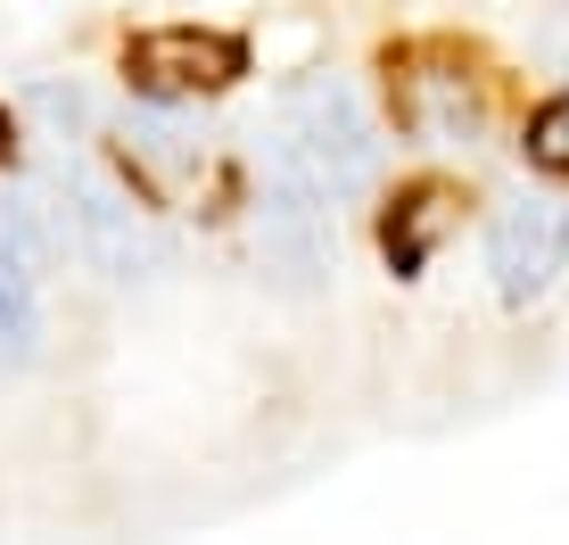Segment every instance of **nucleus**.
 Instances as JSON below:
<instances>
[{
    "instance_id": "obj_1",
    "label": "nucleus",
    "mask_w": 569,
    "mask_h": 545,
    "mask_svg": "<svg viewBox=\"0 0 569 545\" xmlns=\"http://www.w3.org/2000/svg\"><path fill=\"white\" fill-rule=\"evenodd\" d=\"M281 149L322 182V199H363L380 182V125L339 75H298L281 91Z\"/></svg>"
},
{
    "instance_id": "obj_2",
    "label": "nucleus",
    "mask_w": 569,
    "mask_h": 545,
    "mask_svg": "<svg viewBox=\"0 0 569 545\" xmlns=\"http://www.w3.org/2000/svg\"><path fill=\"white\" fill-rule=\"evenodd\" d=\"M248 224H257V265H264L272 289L313 298V289L330 281V199L289 149L264 158V190H257V207H248Z\"/></svg>"
},
{
    "instance_id": "obj_3",
    "label": "nucleus",
    "mask_w": 569,
    "mask_h": 545,
    "mask_svg": "<svg viewBox=\"0 0 569 545\" xmlns=\"http://www.w3.org/2000/svg\"><path fill=\"white\" fill-rule=\"evenodd\" d=\"M388 100H397V125L421 149H479L487 141V83L446 42L388 50Z\"/></svg>"
},
{
    "instance_id": "obj_4",
    "label": "nucleus",
    "mask_w": 569,
    "mask_h": 545,
    "mask_svg": "<svg viewBox=\"0 0 569 545\" xmlns=\"http://www.w3.org/2000/svg\"><path fill=\"white\" fill-rule=\"evenodd\" d=\"M124 91L132 100H182V108H199L214 100V91H231L248 75V42L240 33H223V26H149V33H132L124 42Z\"/></svg>"
},
{
    "instance_id": "obj_5",
    "label": "nucleus",
    "mask_w": 569,
    "mask_h": 545,
    "mask_svg": "<svg viewBox=\"0 0 569 545\" xmlns=\"http://www.w3.org/2000/svg\"><path fill=\"white\" fill-rule=\"evenodd\" d=\"M569 272V207L545 190H520L487 216V281L503 306H537Z\"/></svg>"
},
{
    "instance_id": "obj_6",
    "label": "nucleus",
    "mask_w": 569,
    "mask_h": 545,
    "mask_svg": "<svg viewBox=\"0 0 569 545\" xmlns=\"http://www.w3.org/2000/svg\"><path fill=\"white\" fill-rule=\"evenodd\" d=\"M58 199H67L58 216H67L74 248L91 257V272H108L116 289L149 281L157 248H149V224H141V207L124 199V182H108V174H91V166H67V174H58Z\"/></svg>"
},
{
    "instance_id": "obj_7",
    "label": "nucleus",
    "mask_w": 569,
    "mask_h": 545,
    "mask_svg": "<svg viewBox=\"0 0 569 545\" xmlns=\"http://www.w3.org/2000/svg\"><path fill=\"white\" fill-rule=\"evenodd\" d=\"M455 224H462V190L455 182H405V190H388V207H380V257H388V272H397V281H421Z\"/></svg>"
},
{
    "instance_id": "obj_8",
    "label": "nucleus",
    "mask_w": 569,
    "mask_h": 545,
    "mask_svg": "<svg viewBox=\"0 0 569 545\" xmlns=\"http://www.w3.org/2000/svg\"><path fill=\"white\" fill-rule=\"evenodd\" d=\"M33 347H42V306H33V272L0 248V373H17V364H33Z\"/></svg>"
},
{
    "instance_id": "obj_9",
    "label": "nucleus",
    "mask_w": 569,
    "mask_h": 545,
    "mask_svg": "<svg viewBox=\"0 0 569 545\" xmlns=\"http://www.w3.org/2000/svg\"><path fill=\"white\" fill-rule=\"evenodd\" d=\"M0 248H9L17 265L42 281V272L58 265V231H50V207L33 199V190H0Z\"/></svg>"
},
{
    "instance_id": "obj_10",
    "label": "nucleus",
    "mask_w": 569,
    "mask_h": 545,
    "mask_svg": "<svg viewBox=\"0 0 569 545\" xmlns=\"http://www.w3.org/2000/svg\"><path fill=\"white\" fill-rule=\"evenodd\" d=\"M520 158H528V174H545V182H569V91H553V100L528 108Z\"/></svg>"
},
{
    "instance_id": "obj_11",
    "label": "nucleus",
    "mask_w": 569,
    "mask_h": 545,
    "mask_svg": "<svg viewBox=\"0 0 569 545\" xmlns=\"http://www.w3.org/2000/svg\"><path fill=\"white\" fill-rule=\"evenodd\" d=\"M26 108L42 116L50 132H74V125L91 116V108H83V91H74V83H33V100H26Z\"/></svg>"
},
{
    "instance_id": "obj_12",
    "label": "nucleus",
    "mask_w": 569,
    "mask_h": 545,
    "mask_svg": "<svg viewBox=\"0 0 569 545\" xmlns=\"http://www.w3.org/2000/svg\"><path fill=\"white\" fill-rule=\"evenodd\" d=\"M9 158H17V116L0 108V166H9Z\"/></svg>"
}]
</instances>
